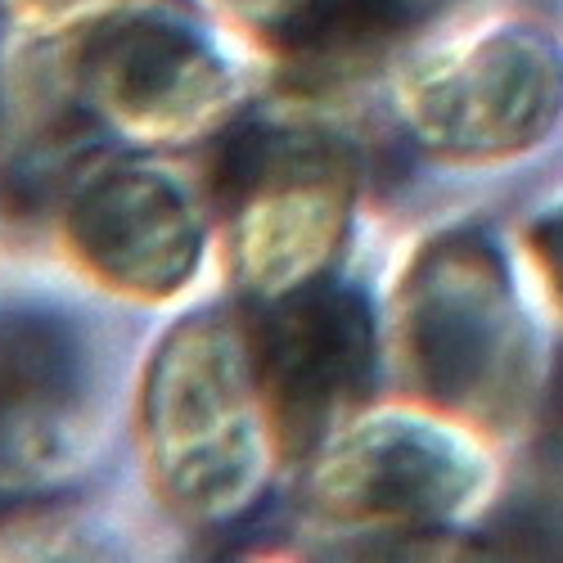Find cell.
Listing matches in <instances>:
<instances>
[{"instance_id":"obj_1","label":"cell","mask_w":563,"mask_h":563,"mask_svg":"<svg viewBox=\"0 0 563 563\" xmlns=\"http://www.w3.org/2000/svg\"><path fill=\"white\" fill-rule=\"evenodd\" d=\"M401 388L487 438L519 433L541 397V330L509 257L478 225L419 240L388 302Z\"/></svg>"},{"instance_id":"obj_2","label":"cell","mask_w":563,"mask_h":563,"mask_svg":"<svg viewBox=\"0 0 563 563\" xmlns=\"http://www.w3.org/2000/svg\"><path fill=\"white\" fill-rule=\"evenodd\" d=\"M154 496L195 528L240 523L262 505L279 455L249 324L195 311L163 334L135 415Z\"/></svg>"},{"instance_id":"obj_3","label":"cell","mask_w":563,"mask_h":563,"mask_svg":"<svg viewBox=\"0 0 563 563\" xmlns=\"http://www.w3.org/2000/svg\"><path fill=\"white\" fill-rule=\"evenodd\" d=\"M361 199L352 140L307 113H249L217 145L212 203L225 257L253 302L324 279Z\"/></svg>"},{"instance_id":"obj_4","label":"cell","mask_w":563,"mask_h":563,"mask_svg":"<svg viewBox=\"0 0 563 563\" xmlns=\"http://www.w3.org/2000/svg\"><path fill=\"white\" fill-rule=\"evenodd\" d=\"M500 483L492 438L424 401L356 410L307 460L316 519L356 537H446L474 523Z\"/></svg>"},{"instance_id":"obj_5","label":"cell","mask_w":563,"mask_h":563,"mask_svg":"<svg viewBox=\"0 0 563 563\" xmlns=\"http://www.w3.org/2000/svg\"><path fill=\"white\" fill-rule=\"evenodd\" d=\"M55 64L77 118L126 145H190L240 104V73L221 45L163 0L68 27Z\"/></svg>"},{"instance_id":"obj_6","label":"cell","mask_w":563,"mask_h":563,"mask_svg":"<svg viewBox=\"0 0 563 563\" xmlns=\"http://www.w3.org/2000/svg\"><path fill=\"white\" fill-rule=\"evenodd\" d=\"M397 122L446 167L528 158L563 122V41L537 23H483L397 73Z\"/></svg>"},{"instance_id":"obj_7","label":"cell","mask_w":563,"mask_h":563,"mask_svg":"<svg viewBox=\"0 0 563 563\" xmlns=\"http://www.w3.org/2000/svg\"><path fill=\"white\" fill-rule=\"evenodd\" d=\"M55 217L77 271L131 302H172L190 289L212 234L203 195L145 154L73 158Z\"/></svg>"},{"instance_id":"obj_8","label":"cell","mask_w":563,"mask_h":563,"mask_svg":"<svg viewBox=\"0 0 563 563\" xmlns=\"http://www.w3.org/2000/svg\"><path fill=\"white\" fill-rule=\"evenodd\" d=\"M104 361L90 330L51 302H0V496L55 492L104 438Z\"/></svg>"},{"instance_id":"obj_9","label":"cell","mask_w":563,"mask_h":563,"mask_svg":"<svg viewBox=\"0 0 563 563\" xmlns=\"http://www.w3.org/2000/svg\"><path fill=\"white\" fill-rule=\"evenodd\" d=\"M249 343L285 460H311L356 410H365L384 365V330L369 298L339 279L257 302Z\"/></svg>"},{"instance_id":"obj_10","label":"cell","mask_w":563,"mask_h":563,"mask_svg":"<svg viewBox=\"0 0 563 563\" xmlns=\"http://www.w3.org/2000/svg\"><path fill=\"white\" fill-rule=\"evenodd\" d=\"M451 0H302L266 45L294 86H334L388 64Z\"/></svg>"},{"instance_id":"obj_11","label":"cell","mask_w":563,"mask_h":563,"mask_svg":"<svg viewBox=\"0 0 563 563\" xmlns=\"http://www.w3.org/2000/svg\"><path fill=\"white\" fill-rule=\"evenodd\" d=\"M519 249L532 271V285L541 289V302L563 320V195L532 208L519 230Z\"/></svg>"},{"instance_id":"obj_12","label":"cell","mask_w":563,"mask_h":563,"mask_svg":"<svg viewBox=\"0 0 563 563\" xmlns=\"http://www.w3.org/2000/svg\"><path fill=\"white\" fill-rule=\"evenodd\" d=\"M5 10L32 32H64L109 10V0H5Z\"/></svg>"},{"instance_id":"obj_13","label":"cell","mask_w":563,"mask_h":563,"mask_svg":"<svg viewBox=\"0 0 563 563\" xmlns=\"http://www.w3.org/2000/svg\"><path fill=\"white\" fill-rule=\"evenodd\" d=\"M208 5L221 19H230L234 27H249L253 36L271 41L279 27H285L302 10V0H208Z\"/></svg>"}]
</instances>
